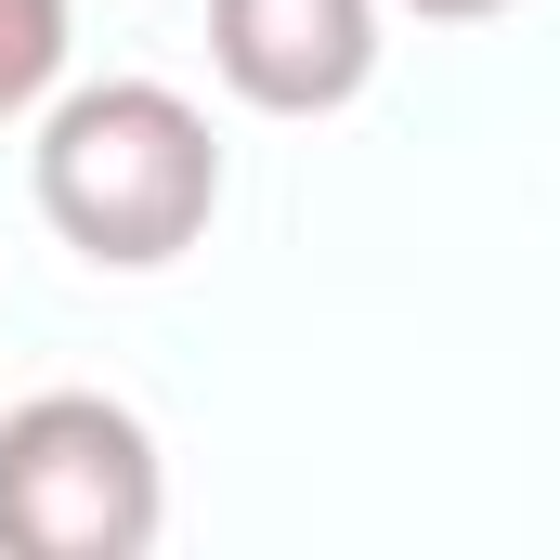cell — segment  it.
Masks as SVG:
<instances>
[{
	"label": "cell",
	"instance_id": "1",
	"mask_svg": "<svg viewBox=\"0 0 560 560\" xmlns=\"http://www.w3.org/2000/svg\"><path fill=\"white\" fill-rule=\"evenodd\" d=\"M26 183H39V222H52L79 261L156 275V261H183V248L209 235V209H222V143H209V118H196L170 79H92V92H66V105L39 118Z\"/></svg>",
	"mask_w": 560,
	"mask_h": 560
},
{
	"label": "cell",
	"instance_id": "2",
	"mask_svg": "<svg viewBox=\"0 0 560 560\" xmlns=\"http://www.w3.org/2000/svg\"><path fill=\"white\" fill-rule=\"evenodd\" d=\"M156 522H170V469L118 392H26L0 418V548L13 560H143Z\"/></svg>",
	"mask_w": 560,
	"mask_h": 560
},
{
	"label": "cell",
	"instance_id": "3",
	"mask_svg": "<svg viewBox=\"0 0 560 560\" xmlns=\"http://www.w3.org/2000/svg\"><path fill=\"white\" fill-rule=\"evenodd\" d=\"M209 66L261 118H339L378 79V0H209Z\"/></svg>",
	"mask_w": 560,
	"mask_h": 560
},
{
	"label": "cell",
	"instance_id": "4",
	"mask_svg": "<svg viewBox=\"0 0 560 560\" xmlns=\"http://www.w3.org/2000/svg\"><path fill=\"white\" fill-rule=\"evenodd\" d=\"M66 79V0H0V118L52 105Z\"/></svg>",
	"mask_w": 560,
	"mask_h": 560
},
{
	"label": "cell",
	"instance_id": "5",
	"mask_svg": "<svg viewBox=\"0 0 560 560\" xmlns=\"http://www.w3.org/2000/svg\"><path fill=\"white\" fill-rule=\"evenodd\" d=\"M405 13H430V26H482V13H509V0H405Z\"/></svg>",
	"mask_w": 560,
	"mask_h": 560
}]
</instances>
